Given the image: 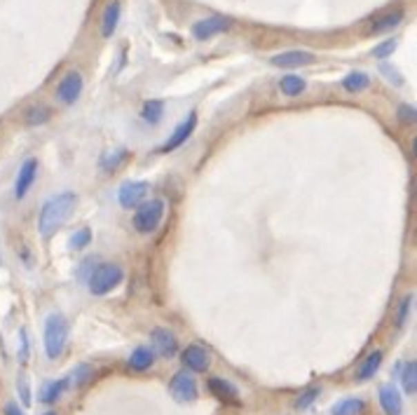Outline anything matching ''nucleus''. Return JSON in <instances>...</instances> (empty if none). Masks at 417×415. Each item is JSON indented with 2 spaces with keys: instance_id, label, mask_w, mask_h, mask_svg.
I'll return each instance as SVG.
<instances>
[{
  "instance_id": "nucleus-1",
  "label": "nucleus",
  "mask_w": 417,
  "mask_h": 415,
  "mask_svg": "<svg viewBox=\"0 0 417 415\" xmlns=\"http://www.w3.org/2000/svg\"><path fill=\"white\" fill-rule=\"evenodd\" d=\"M75 204H77V195L70 193V191H64L50 197L47 202L40 206V213H38V233L40 237H52L61 228L64 223L70 218V213L75 211Z\"/></svg>"
},
{
  "instance_id": "nucleus-2",
  "label": "nucleus",
  "mask_w": 417,
  "mask_h": 415,
  "mask_svg": "<svg viewBox=\"0 0 417 415\" xmlns=\"http://www.w3.org/2000/svg\"><path fill=\"white\" fill-rule=\"evenodd\" d=\"M43 340H45V354L50 359H59L66 349L68 342V322L64 314L52 312L50 317L45 319V331H43Z\"/></svg>"
},
{
  "instance_id": "nucleus-3",
  "label": "nucleus",
  "mask_w": 417,
  "mask_h": 415,
  "mask_svg": "<svg viewBox=\"0 0 417 415\" xmlns=\"http://www.w3.org/2000/svg\"><path fill=\"white\" fill-rule=\"evenodd\" d=\"M124 280V270L117 263H99L89 272L87 287L94 296H106L113 289H117Z\"/></svg>"
},
{
  "instance_id": "nucleus-4",
  "label": "nucleus",
  "mask_w": 417,
  "mask_h": 415,
  "mask_svg": "<svg viewBox=\"0 0 417 415\" xmlns=\"http://www.w3.org/2000/svg\"><path fill=\"white\" fill-rule=\"evenodd\" d=\"M166 213V204L164 200H143V202L136 206V213L132 218V225L136 233L141 235H151L159 228Z\"/></svg>"
},
{
  "instance_id": "nucleus-5",
  "label": "nucleus",
  "mask_w": 417,
  "mask_h": 415,
  "mask_svg": "<svg viewBox=\"0 0 417 415\" xmlns=\"http://www.w3.org/2000/svg\"><path fill=\"white\" fill-rule=\"evenodd\" d=\"M235 26V21L230 17H223V15H211V17H204V19L195 21L190 33H193L195 40H211L216 35H223L228 33L230 28Z\"/></svg>"
},
{
  "instance_id": "nucleus-6",
  "label": "nucleus",
  "mask_w": 417,
  "mask_h": 415,
  "mask_svg": "<svg viewBox=\"0 0 417 415\" xmlns=\"http://www.w3.org/2000/svg\"><path fill=\"white\" fill-rule=\"evenodd\" d=\"M82 87H85V78H82L80 70H68L57 85V102L64 106H70L80 99Z\"/></svg>"
},
{
  "instance_id": "nucleus-7",
  "label": "nucleus",
  "mask_w": 417,
  "mask_h": 415,
  "mask_svg": "<svg viewBox=\"0 0 417 415\" xmlns=\"http://www.w3.org/2000/svg\"><path fill=\"white\" fill-rule=\"evenodd\" d=\"M169 392L178 404H190V401L197 399V383L190 373L178 371L169 383Z\"/></svg>"
},
{
  "instance_id": "nucleus-8",
  "label": "nucleus",
  "mask_w": 417,
  "mask_h": 415,
  "mask_svg": "<svg viewBox=\"0 0 417 415\" xmlns=\"http://www.w3.org/2000/svg\"><path fill=\"white\" fill-rule=\"evenodd\" d=\"M148 191H151V186L146 181H124L117 191V202L122 209H134L146 200Z\"/></svg>"
},
{
  "instance_id": "nucleus-9",
  "label": "nucleus",
  "mask_w": 417,
  "mask_h": 415,
  "mask_svg": "<svg viewBox=\"0 0 417 415\" xmlns=\"http://www.w3.org/2000/svg\"><path fill=\"white\" fill-rule=\"evenodd\" d=\"M195 127H197V113L190 110L188 115H186V120L178 122V127L174 129V132H171L169 141H166V144L159 148V153H171V151H176V148H181L190 139V136H193Z\"/></svg>"
},
{
  "instance_id": "nucleus-10",
  "label": "nucleus",
  "mask_w": 417,
  "mask_h": 415,
  "mask_svg": "<svg viewBox=\"0 0 417 415\" xmlns=\"http://www.w3.org/2000/svg\"><path fill=\"white\" fill-rule=\"evenodd\" d=\"M35 176H38V160L35 157H26L21 162L19 171H17V179H14V197L23 200L28 195V191L33 188Z\"/></svg>"
},
{
  "instance_id": "nucleus-11",
  "label": "nucleus",
  "mask_w": 417,
  "mask_h": 415,
  "mask_svg": "<svg viewBox=\"0 0 417 415\" xmlns=\"http://www.w3.org/2000/svg\"><path fill=\"white\" fill-rule=\"evenodd\" d=\"M314 59L317 57L307 50H286V52H279V55L272 57L270 64L277 68H302V66L314 64Z\"/></svg>"
},
{
  "instance_id": "nucleus-12",
  "label": "nucleus",
  "mask_w": 417,
  "mask_h": 415,
  "mask_svg": "<svg viewBox=\"0 0 417 415\" xmlns=\"http://www.w3.org/2000/svg\"><path fill=\"white\" fill-rule=\"evenodd\" d=\"M120 17H122V3L120 0H110L108 5L101 12V21H99V33L101 38H113L120 26Z\"/></svg>"
},
{
  "instance_id": "nucleus-13",
  "label": "nucleus",
  "mask_w": 417,
  "mask_h": 415,
  "mask_svg": "<svg viewBox=\"0 0 417 415\" xmlns=\"http://www.w3.org/2000/svg\"><path fill=\"white\" fill-rule=\"evenodd\" d=\"M151 340H153V352L162 354V357H166V359L174 357V354L178 352V340L169 329H155Z\"/></svg>"
},
{
  "instance_id": "nucleus-14",
  "label": "nucleus",
  "mask_w": 417,
  "mask_h": 415,
  "mask_svg": "<svg viewBox=\"0 0 417 415\" xmlns=\"http://www.w3.org/2000/svg\"><path fill=\"white\" fill-rule=\"evenodd\" d=\"M183 364H186V369L195 371V373H202L208 369V364H211V357H208V352L202 345H188L183 349Z\"/></svg>"
},
{
  "instance_id": "nucleus-15",
  "label": "nucleus",
  "mask_w": 417,
  "mask_h": 415,
  "mask_svg": "<svg viewBox=\"0 0 417 415\" xmlns=\"http://www.w3.org/2000/svg\"><path fill=\"white\" fill-rule=\"evenodd\" d=\"M403 17H406V12L403 10H391V12H385V15H378V17H373L371 28H368V31H371L373 35L389 33L403 21Z\"/></svg>"
},
{
  "instance_id": "nucleus-16",
  "label": "nucleus",
  "mask_w": 417,
  "mask_h": 415,
  "mask_svg": "<svg viewBox=\"0 0 417 415\" xmlns=\"http://www.w3.org/2000/svg\"><path fill=\"white\" fill-rule=\"evenodd\" d=\"M208 392L216 396V399L225 401V404H240V392H237L235 385L225 380V378H211V380H208Z\"/></svg>"
},
{
  "instance_id": "nucleus-17",
  "label": "nucleus",
  "mask_w": 417,
  "mask_h": 415,
  "mask_svg": "<svg viewBox=\"0 0 417 415\" xmlns=\"http://www.w3.org/2000/svg\"><path fill=\"white\" fill-rule=\"evenodd\" d=\"M378 396H380V406H382V411L387 415H401L403 401H401V394H398V389L394 387V385H382Z\"/></svg>"
},
{
  "instance_id": "nucleus-18",
  "label": "nucleus",
  "mask_w": 417,
  "mask_h": 415,
  "mask_svg": "<svg viewBox=\"0 0 417 415\" xmlns=\"http://www.w3.org/2000/svg\"><path fill=\"white\" fill-rule=\"evenodd\" d=\"M68 385H70V378H61V380L45 383L43 387H40V396H38V399L43 401V404H57V401L61 399V394L68 389Z\"/></svg>"
},
{
  "instance_id": "nucleus-19",
  "label": "nucleus",
  "mask_w": 417,
  "mask_h": 415,
  "mask_svg": "<svg viewBox=\"0 0 417 415\" xmlns=\"http://www.w3.org/2000/svg\"><path fill=\"white\" fill-rule=\"evenodd\" d=\"M129 369L136 371V373H143L148 369H153L155 364V352L151 347H136L132 354H129Z\"/></svg>"
},
{
  "instance_id": "nucleus-20",
  "label": "nucleus",
  "mask_w": 417,
  "mask_h": 415,
  "mask_svg": "<svg viewBox=\"0 0 417 415\" xmlns=\"http://www.w3.org/2000/svg\"><path fill=\"white\" fill-rule=\"evenodd\" d=\"M380 366H382V352H380V349H373V352L368 354L366 359H363V364L359 366V371H356V380H359V383L371 380L375 373H378Z\"/></svg>"
},
{
  "instance_id": "nucleus-21",
  "label": "nucleus",
  "mask_w": 417,
  "mask_h": 415,
  "mask_svg": "<svg viewBox=\"0 0 417 415\" xmlns=\"http://www.w3.org/2000/svg\"><path fill=\"white\" fill-rule=\"evenodd\" d=\"M279 90H282L284 97H300V94L307 90V80L295 73H289L279 80Z\"/></svg>"
},
{
  "instance_id": "nucleus-22",
  "label": "nucleus",
  "mask_w": 417,
  "mask_h": 415,
  "mask_svg": "<svg viewBox=\"0 0 417 415\" xmlns=\"http://www.w3.org/2000/svg\"><path fill=\"white\" fill-rule=\"evenodd\" d=\"M340 85H342L345 92L356 94V92H363V90H368V87H371V78H368L363 70H351L349 75H345Z\"/></svg>"
},
{
  "instance_id": "nucleus-23",
  "label": "nucleus",
  "mask_w": 417,
  "mask_h": 415,
  "mask_svg": "<svg viewBox=\"0 0 417 415\" xmlns=\"http://www.w3.org/2000/svg\"><path fill=\"white\" fill-rule=\"evenodd\" d=\"M366 411V404L359 396H349V399L338 401L336 406L331 408V415H361Z\"/></svg>"
},
{
  "instance_id": "nucleus-24",
  "label": "nucleus",
  "mask_w": 417,
  "mask_h": 415,
  "mask_svg": "<svg viewBox=\"0 0 417 415\" xmlns=\"http://www.w3.org/2000/svg\"><path fill=\"white\" fill-rule=\"evenodd\" d=\"M162 115H164V102H159V99H148V102H143L141 117L148 124H157L162 120Z\"/></svg>"
},
{
  "instance_id": "nucleus-25",
  "label": "nucleus",
  "mask_w": 417,
  "mask_h": 415,
  "mask_svg": "<svg viewBox=\"0 0 417 415\" xmlns=\"http://www.w3.org/2000/svg\"><path fill=\"white\" fill-rule=\"evenodd\" d=\"M401 385L403 389H406L408 396H413L417 392V364L413 359L408 361L406 366H403V373H401Z\"/></svg>"
},
{
  "instance_id": "nucleus-26",
  "label": "nucleus",
  "mask_w": 417,
  "mask_h": 415,
  "mask_svg": "<svg viewBox=\"0 0 417 415\" xmlns=\"http://www.w3.org/2000/svg\"><path fill=\"white\" fill-rule=\"evenodd\" d=\"M127 157H129L127 151H115V153H110V155H104V157H101V162H99V169L108 171V174H110V171H115Z\"/></svg>"
},
{
  "instance_id": "nucleus-27",
  "label": "nucleus",
  "mask_w": 417,
  "mask_h": 415,
  "mask_svg": "<svg viewBox=\"0 0 417 415\" xmlns=\"http://www.w3.org/2000/svg\"><path fill=\"white\" fill-rule=\"evenodd\" d=\"M396 47H398V40L396 38H389V40H385V43H380L378 47H373V59H378V61H385V59H389L391 55L396 52Z\"/></svg>"
},
{
  "instance_id": "nucleus-28",
  "label": "nucleus",
  "mask_w": 417,
  "mask_h": 415,
  "mask_svg": "<svg viewBox=\"0 0 417 415\" xmlns=\"http://www.w3.org/2000/svg\"><path fill=\"white\" fill-rule=\"evenodd\" d=\"M89 242H92V230H89V228H80V230H75L73 237H70L68 247L73 249V251H80V249H85Z\"/></svg>"
},
{
  "instance_id": "nucleus-29",
  "label": "nucleus",
  "mask_w": 417,
  "mask_h": 415,
  "mask_svg": "<svg viewBox=\"0 0 417 415\" xmlns=\"http://www.w3.org/2000/svg\"><path fill=\"white\" fill-rule=\"evenodd\" d=\"M26 124H45L50 120V110L45 108V106H33V108L26 110Z\"/></svg>"
},
{
  "instance_id": "nucleus-30",
  "label": "nucleus",
  "mask_w": 417,
  "mask_h": 415,
  "mask_svg": "<svg viewBox=\"0 0 417 415\" xmlns=\"http://www.w3.org/2000/svg\"><path fill=\"white\" fill-rule=\"evenodd\" d=\"M319 394H321V389L319 387H309V389H305L300 396L295 399V408L298 411H305V408H309L314 404V401L319 399Z\"/></svg>"
},
{
  "instance_id": "nucleus-31",
  "label": "nucleus",
  "mask_w": 417,
  "mask_h": 415,
  "mask_svg": "<svg viewBox=\"0 0 417 415\" xmlns=\"http://www.w3.org/2000/svg\"><path fill=\"white\" fill-rule=\"evenodd\" d=\"M380 73H382V78L389 80L394 87H403V75L398 73V70H396L394 66H391V64L387 61V59H385L382 64H380Z\"/></svg>"
},
{
  "instance_id": "nucleus-32",
  "label": "nucleus",
  "mask_w": 417,
  "mask_h": 415,
  "mask_svg": "<svg viewBox=\"0 0 417 415\" xmlns=\"http://www.w3.org/2000/svg\"><path fill=\"white\" fill-rule=\"evenodd\" d=\"M410 307H413V296H403L401 303H398V310H396V326L398 329H403V324L408 322Z\"/></svg>"
},
{
  "instance_id": "nucleus-33",
  "label": "nucleus",
  "mask_w": 417,
  "mask_h": 415,
  "mask_svg": "<svg viewBox=\"0 0 417 415\" xmlns=\"http://www.w3.org/2000/svg\"><path fill=\"white\" fill-rule=\"evenodd\" d=\"M89 376H92V369H89L87 364H82V366H77L68 378H70V383H75V385H85L89 380Z\"/></svg>"
},
{
  "instance_id": "nucleus-34",
  "label": "nucleus",
  "mask_w": 417,
  "mask_h": 415,
  "mask_svg": "<svg viewBox=\"0 0 417 415\" xmlns=\"http://www.w3.org/2000/svg\"><path fill=\"white\" fill-rule=\"evenodd\" d=\"M398 120H403V122H415V108H413V106H408V104L398 106Z\"/></svg>"
},
{
  "instance_id": "nucleus-35",
  "label": "nucleus",
  "mask_w": 417,
  "mask_h": 415,
  "mask_svg": "<svg viewBox=\"0 0 417 415\" xmlns=\"http://www.w3.org/2000/svg\"><path fill=\"white\" fill-rule=\"evenodd\" d=\"M19 396H21V401H23V406H28L31 404V394H28V385H26V380H19Z\"/></svg>"
},
{
  "instance_id": "nucleus-36",
  "label": "nucleus",
  "mask_w": 417,
  "mask_h": 415,
  "mask_svg": "<svg viewBox=\"0 0 417 415\" xmlns=\"http://www.w3.org/2000/svg\"><path fill=\"white\" fill-rule=\"evenodd\" d=\"M5 415H23V411L14 401H8V404H5Z\"/></svg>"
},
{
  "instance_id": "nucleus-37",
  "label": "nucleus",
  "mask_w": 417,
  "mask_h": 415,
  "mask_svg": "<svg viewBox=\"0 0 417 415\" xmlns=\"http://www.w3.org/2000/svg\"><path fill=\"white\" fill-rule=\"evenodd\" d=\"M21 361L26 359V331H21Z\"/></svg>"
},
{
  "instance_id": "nucleus-38",
  "label": "nucleus",
  "mask_w": 417,
  "mask_h": 415,
  "mask_svg": "<svg viewBox=\"0 0 417 415\" xmlns=\"http://www.w3.org/2000/svg\"><path fill=\"white\" fill-rule=\"evenodd\" d=\"M45 415H57V413H55V411H50V413H45Z\"/></svg>"
}]
</instances>
